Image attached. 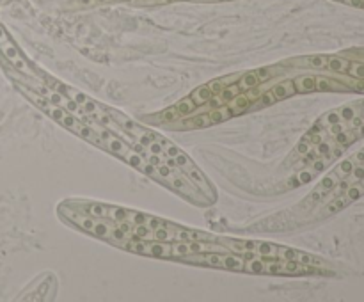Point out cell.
<instances>
[{
    "instance_id": "cell-35",
    "label": "cell",
    "mask_w": 364,
    "mask_h": 302,
    "mask_svg": "<svg viewBox=\"0 0 364 302\" xmlns=\"http://www.w3.org/2000/svg\"><path fill=\"white\" fill-rule=\"evenodd\" d=\"M297 151H299L300 155H306V153H308V151H309V144L306 143V141H302V143H300L299 146H297Z\"/></svg>"
},
{
    "instance_id": "cell-26",
    "label": "cell",
    "mask_w": 364,
    "mask_h": 302,
    "mask_svg": "<svg viewBox=\"0 0 364 302\" xmlns=\"http://www.w3.org/2000/svg\"><path fill=\"white\" fill-rule=\"evenodd\" d=\"M317 153H318V156H327L330 153V143H323V141H321L317 148Z\"/></svg>"
},
{
    "instance_id": "cell-18",
    "label": "cell",
    "mask_w": 364,
    "mask_h": 302,
    "mask_svg": "<svg viewBox=\"0 0 364 302\" xmlns=\"http://www.w3.org/2000/svg\"><path fill=\"white\" fill-rule=\"evenodd\" d=\"M336 183H338V180H336V173L329 174L327 178H323V181L320 183V189L318 190H330V189L336 187Z\"/></svg>"
},
{
    "instance_id": "cell-27",
    "label": "cell",
    "mask_w": 364,
    "mask_h": 302,
    "mask_svg": "<svg viewBox=\"0 0 364 302\" xmlns=\"http://www.w3.org/2000/svg\"><path fill=\"white\" fill-rule=\"evenodd\" d=\"M192 126H206L212 123V119H210V116H199V117H195V119L190 121Z\"/></svg>"
},
{
    "instance_id": "cell-43",
    "label": "cell",
    "mask_w": 364,
    "mask_h": 302,
    "mask_svg": "<svg viewBox=\"0 0 364 302\" xmlns=\"http://www.w3.org/2000/svg\"><path fill=\"white\" fill-rule=\"evenodd\" d=\"M363 187H364V178H363Z\"/></svg>"
},
{
    "instance_id": "cell-2",
    "label": "cell",
    "mask_w": 364,
    "mask_h": 302,
    "mask_svg": "<svg viewBox=\"0 0 364 302\" xmlns=\"http://www.w3.org/2000/svg\"><path fill=\"white\" fill-rule=\"evenodd\" d=\"M0 52L4 53V57L11 62V66H14V69H18L20 73H25L27 77H36L34 69L29 66L25 57L20 52V48L14 45L13 39L9 38L2 25H0Z\"/></svg>"
},
{
    "instance_id": "cell-31",
    "label": "cell",
    "mask_w": 364,
    "mask_h": 302,
    "mask_svg": "<svg viewBox=\"0 0 364 302\" xmlns=\"http://www.w3.org/2000/svg\"><path fill=\"white\" fill-rule=\"evenodd\" d=\"M247 103H249L247 96H238V98L234 100V107L238 108V110H243V108L247 107Z\"/></svg>"
},
{
    "instance_id": "cell-9",
    "label": "cell",
    "mask_w": 364,
    "mask_h": 302,
    "mask_svg": "<svg viewBox=\"0 0 364 302\" xmlns=\"http://www.w3.org/2000/svg\"><path fill=\"white\" fill-rule=\"evenodd\" d=\"M245 272H251V274H265V261L260 258H249V261H245Z\"/></svg>"
},
{
    "instance_id": "cell-10",
    "label": "cell",
    "mask_w": 364,
    "mask_h": 302,
    "mask_svg": "<svg viewBox=\"0 0 364 302\" xmlns=\"http://www.w3.org/2000/svg\"><path fill=\"white\" fill-rule=\"evenodd\" d=\"M174 237V229L169 228H155L153 229V240H158V242H169L173 240Z\"/></svg>"
},
{
    "instance_id": "cell-36",
    "label": "cell",
    "mask_w": 364,
    "mask_h": 302,
    "mask_svg": "<svg viewBox=\"0 0 364 302\" xmlns=\"http://www.w3.org/2000/svg\"><path fill=\"white\" fill-rule=\"evenodd\" d=\"M222 86H224V84H222L221 80H217V82H213L212 86H210V89H212L213 93H221V91H222Z\"/></svg>"
},
{
    "instance_id": "cell-8",
    "label": "cell",
    "mask_w": 364,
    "mask_h": 302,
    "mask_svg": "<svg viewBox=\"0 0 364 302\" xmlns=\"http://www.w3.org/2000/svg\"><path fill=\"white\" fill-rule=\"evenodd\" d=\"M350 203V199L347 198V196H336L334 198V201H330L329 204H327V210H325V215H332V213H336V211L343 210V208L347 206V204Z\"/></svg>"
},
{
    "instance_id": "cell-28",
    "label": "cell",
    "mask_w": 364,
    "mask_h": 302,
    "mask_svg": "<svg viewBox=\"0 0 364 302\" xmlns=\"http://www.w3.org/2000/svg\"><path fill=\"white\" fill-rule=\"evenodd\" d=\"M229 116H231V114L228 112V110H219V112L212 114V116H210V119H212V123H219V121H222V119H228Z\"/></svg>"
},
{
    "instance_id": "cell-11",
    "label": "cell",
    "mask_w": 364,
    "mask_h": 302,
    "mask_svg": "<svg viewBox=\"0 0 364 302\" xmlns=\"http://www.w3.org/2000/svg\"><path fill=\"white\" fill-rule=\"evenodd\" d=\"M194 108H195V103L192 101L190 98H186V100H182L176 107H174V110H176V114L178 116H186V114H190L194 112Z\"/></svg>"
},
{
    "instance_id": "cell-24",
    "label": "cell",
    "mask_w": 364,
    "mask_h": 302,
    "mask_svg": "<svg viewBox=\"0 0 364 302\" xmlns=\"http://www.w3.org/2000/svg\"><path fill=\"white\" fill-rule=\"evenodd\" d=\"M339 116H341V119L345 121H352L354 117H356V110L350 107H343L341 110H339Z\"/></svg>"
},
{
    "instance_id": "cell-7",
    "label": "cell",
    "mask_w": 364,
    "mask_h": 302,
    "mask_svg": "<svg viewBox=\"0 0 364 302\" xmlns=\"http://www.w3.org/2000/svg\"><path fill=\"white\" fill-rule=\"evenodd\" d=\"M272 93L275 95V98H277V100L295 95V84H293V80H286V82H282V84H279V86H275L272 89Z\"/></svg>"
},
{
    "instance_id": "cell-32",
    "label": "cell",
    "mask_w": 364,
    "mask_h": 302,
    "mask_svg": "<svg viewBox=\"0 0 364 302\" xmlns=\"http://www.w3.org/2000/svg\"><path fill=\"white\" fill-rule=\"evenodd\" d=\"M327 167V162L325 158H317L315 162H313V169L317 171V173H320V171H323V169Z\"/></svg>"
},
{
    "instance_id": "cell-20",
    "label": "cell",
    "mask_w": 364,
    "mask_h": 302,
    "mask_svg": "<svg viewBox=\"0 0 364 302\" xmlns=\"http://www.w3.org/2000/svg\"><path fill=\"white\" fill-rule=\"evenodd\" d=\"M348 73L352 75V77L356 78H364V64H350V68H348Z\"/></svg>"
},
{
    "instance_id": "cell-5",
    "label": "cell",
    "mask_w": 364,
    "mask_h": 302,
    "mask_svg": "<svg viewBox=\"0 0 364 302\" xmlns=\"http://www.w3.org/2000/svg\"><path fill=\"white\" fill-rule=\"evenodd\" d=\"M84 211H86L87 215H92V217H100V219H107L110 217V208L109 206H103V204H94V203H87L84 204Z\"/></svg>"
},
{
    "instance_id": "cell-38",
    "label": "cell",
    "mask_w": 364,
    "mask_h": 302,
    "mask_svg": "<svg viewBox=\"0 0 364 302\" xmlns=\"http://www.w3.org/2000/svg\"><path fill=\"white\" fill-rule=\"evenodd\" d=\"M330 132H332V134H339V132H343L341 125H339V123H336V125H330Z\"/></svg>"
},
{
    "instance_id": "cell-16",
    "label": "cell",
    "mask_w": 364,
    "mask_h": 302,
    "mask_svg": "<svg viewBox=\"0 0 364 302\" xmlns=\"http://www.w3.org/2000/svg\"><path fill=\"white\" fill-rule=\"evenodd\" d=\"M352 169H354V162H352V160H345V162H341V164H339V167L336 169L334 173H336V176L345 178V176H348V174L352 173Z\"/></svg>"
},
{
    "instance_id": "cell-1",
    "label": "cell",
    "mask_w": 364,
    "mask_h": 302,
    "mask_svg": "<svg viewBox=\"0 0 364 302\" xmlns=\"http://www.w3.org/2000/svg\"><path fill=\"white\" fill-rule=\"evenodd\" d=\"M201 256H182L180 259L183 261H192V263H204L208 267H217V268H228V270H243L245 267V259L240 258L238 254H231L228 252H199Z\"/></svg>"
},
{
    "instance_id": "cell-34",
    "label": "cell",
    "mask_w": 364,
    "mask_h": 302,
    "mask_svg": "<svg viewBox=\"0 0 364 302\" xmlns=\"http://www.w3.org/2000/svg\"><path fill=\"white\" fill-rule=\"evenodd\" d=\"M176 116H178V114H176V110H174V108H171V110H164V112L160 114L162 119H167V121L174 119Z\"/></svg>"
},
{
    "instance_id": "cell-3",
    "label": "cell",
    "mask_w": 364,
    "mask_h": 302,
    "mask_svg": "<svg viewBox=\"0 0 364 302\" xmlns=\"http://www.w3.org/2000/svg\"><path fill=\"white\" fill-rule=\"evenodd\" d=\"M128 249L134 252H140V254L147 256H158V258H169L173 252V246L167 242H132L128 244Z\"/></svg>"
},
{
    "instance_id": "cell-19",
    "label": "cell",
    "mask_w": 364,
    "mask_h": 302,
    "mask_svg": "<svg viewBox=\"0 0 364 302\" xmlns=\"http://www.w3.org/2000/svg\"><path fill=\"white\" fill-rule=\"evenodd\" d=\"M354 139H356V135L348 134V132H339V134H336V143L341 144V146H347V144H350Z\"/></svg>"
},
{
    "instance_id": "cell-14",
    "label": "cell",
    "mask_w": 364,
    "mask_h": 302,
    "mask_svg": "<svg viewBox=\"0 0 364 302\" xmlns=\"http://www.w3.org/2000/svg\"><path fill=\"white\" fill-rule=\"evenodd\" d=\"M345 194H347V198L350 199V201H356V199H359L361 196L364 194L363 183H356V185H350L347 189V192H345Z\"/></svg>"
},
{
    "instance_id": "cell-4",
    "label": "cell",
    "mask_w": 364,
    "mask_h": 302,
    "mask_svg": "<svg viewBox=\"0 0 364 302\" xmlns=\"http://www.w3.org/2000/svg\"><path fill=\"white\" fill-rule=\"evenodd\" d=\"M213 95H215V93L210 89V86H201V87H197L195 91H192L190 100L194 101L195 105H204L206 101H210V100L213 98Z\"/></svg>"
},
{
    "instance_id": "cell-21",
    "label": "cell",
    "mask_w": 364,
    "mask_h": 302,
    "mask_svg": "<svg viewBox=\"0 0 364 302\" xmlns=\"http://www.w3.org/2000/svg\"><path fill=\"white\" fill-rule=\"evenodd\" d=\"M321 121L323 123H320V125H336V123L341 121V116H339V112H329Z\"/></svg>"
},
{
    "instance_id": "cell-41",
    "label": "cell",
    "mask_w": 364,
    "mask_h": 302,
    "mask_svg": "<svg viewBox=\"0 0 364 302\" xmlns=\"http://www.w3.org/2000/svg\"><path fill=\"white\" fill-rule=\"evenodd\" d=\"M356 160H357V162H359V164H363V162H364V150L361 151V153H357V155H356Z\"/></svg>"
},
{
    "instance_id": "cell-30",
    "label": "cell",
    "mask_w": 364,
    "mask_h": 302,
    "mask_svg": "<svg viewBox=\"0 0 364 302\" xmlns=\"http://www.w3.org/2000/svg\"><path fill=\"white\" fill-rule=\"evenodd\" d=\"M348 187H350V181L343 180L341 183H339V187H336V189H334V198H336V196H341L343 192H347Z\"/></svg>"
},
{
    "instance_id": "cell-13",
    "label": "cell",
    "mask_w": 364,
    "mask_h": 302,
    "mask_svg": "<svg viewBox=\"0 0 364 302\" xmlns=\"http://www.w3.org/2000/svg\"><path fill=\"white\" fill-rule=\"evenodd\" d=\"M329 62V68L332 69V71H347L348 66H350V62H347L345 59H338V57H332V59L327 60Z\"/></svg>"
},
{
    "instance_id": "cell-37",
    "label": "cell",
    "mask_w": 364,
    "mask_h": 302,
    "mask_svg": "<svg viewBox=\"0 0 364 302\" xmlns=\"http://www.w3.org/2000/svg\"><path fill=\"white\" fill-rule=\"evenodd\" d=\"M258 78H269L270 77V71L269 69H265V68H261V69H258Z\"/></svg>"
},
{
    "instance_id": "cell-17",
    "label": "cell",
    "mask_w": 364,
    "mask_h": 302,
    "mask_svg": "<svg viewBox=\"0 0 364 302\" xmlns=\"http://www.w3.org/2000/svg\"><path fill=\"white\" fill-rule=\"evenodd\" d=\"M221 100L222 101H229V100H233L234 96H238L240 95V87L238 86H229L228 89H222L221 93Z\"/></svg>"
},
{
    "instance_id": "cell-15",
    "label": "cell",
    "mask_w": 364,
    "mask_h": 302,
    "mask_svg": "<svg viewBox=\"0 0 364 302\" xmlns=\"http://www.w3.org/2000/svg\"><path fill=\"white\" fill-rule=\"evenodd\" d=\"M258 82H260V78L256 73H245L242 77V82H240V89H251Z\"/></svg>"
},
{
    "instance_id": "cell-23",
    "label": "cell",
    "mask_w": 364,
    "mask_h": 302,
    "mask_svg": "<svg viewBox=\"0 0 364 302\" xmlns=\"http://www.w3.org/2000/svg\"><path fill=\"white\" fill-rule=\"evenodd\" d=\"M308 62L313 66V68H323V66L327 64V59H325V57L317 55V57H309Z\"/></svg>"
},
{
    "instance_id": "cell-29",
    "label": "cell",
    "mask_w": 364,
    "mask_h": 302,
    "mask_svg": "<svg viewBox=\"0 0 364 302\" xmlns=\"http://www.w3.org/2000/svg\"><path fill=\"white\" fill-rule=\"evenodd\" d=\"M277 101V98H275V95H273L272 91H269V93H265L263 98H261V103L263 105H272Z\"/></svg>"
},
{
    "instance_id": "cell-42",
    "label": "cell",
    "mask_w": 364,
    "mask_h": 302,
    "mask_svg": "<svg viewBox=\"0 0 364 302\" xmlns=\"http://www.w3.org/2000/svg\"><path fill=\"white\" fill-rule=\"evenodd\" d=\"M359 128H361V130H359V134H361V135H364V126H363V125H361V126H359Z\"/></svg>"
},
{
    "instance_id": "cell-25",
    "label": "cell",
    "mask_w": 364,
    "mask_h": 302,
    "mask_svg": "<svg viewBox=\"0 0 364 302\" xmlns=\"http://www.w3.org/2000/svg\"><path fill=\"white\" fill-rule=\"evenodd\" d=\"M82 110H84V114H91V116H92V114L98 112V105H96L92 100H89L87 103L82 105Z\"/></svg>"
},
{
    "instance_id": "cell-6",
    "label": "cell",
    "mask_w": 364,
    "mask_h": 302,
    "mask_svg": "<svg viewBox=\"0 0 364 302\" xmlns=\"http://www.w3.org/2000/svg\"><path fill=\"white\" fill-rule=\"evenodd\" d=\"M293 84H295V91H297V93H309V91L317 89V78H313V77L297 78V80H293Z\"/></svg>"
},
{
    "instance_id": "cell-33",
    "label": "cell",
    "mask_w": 364,
    "mask_h": 302,
    "mask_svg": "<svg viewBox=\"0 0 364 302\" xmlns=\"http://www.w3.org/2000/svg\"><path fill=\"white\" fill-rule=\"evenodd\" d=\"M352 180H363L364 178V167H354L350 173Z\"/></svg>"
},
{
    "instance_id": "cell-22",
    "label": "cell",
    "mask_w": 364,
    "mask_h": 302,
    "mask_svg": "<svg viewBox=\"0 0 364 302\" xmlns=\"http://www.w3.org/2000/svg\"><path fill=\"white\" fill-rule=\"evenodd\" d=\"M317 89L323 91V93H329V91H332V84L327 78H317Z\"/></svg>"
},
{
    "instance_id": "cell-39",
    "label": "cell",
    "mask_w": 364,
    "mask_h": 302,
    "mask_svg": "<svg viewBox=\"0 0 364 302\" xmlns=\"http://www.w3.org/2000/svg\"><path fill=\"white\" fill-rule=\"evenodd\" d=\"M354 89L359 91V93H364V80H359V82L354 84Z\"/></svg>"
},
{
    "instance_id": "cell-12",
    "label": "cell",
    "mask_w": 364,
    "mask_h": 302,
    "mask_svg": "<svg viewBox=\"0 0 364 302\" xmlns=\"http://www.w3.org/2000/svg\"><path fill=\"white\" fill-rule=\"evenodd\" d=\"M315 173H317L315 169H313V171H302V173H300L297 178H293V181H290L288 185H290V187H299V185H304V183H309V181L315 178Z\"/></svg>"
},
{
    "instance_id": "cell-40",
    "label": "cell",
    "mask_w": 364,
    "mask_h": 302,
    "mask_svg": "<svg viewBox=\"0 0 364 302\" xmlns=\"http://www.w3.org/2000/svg\"><path fill=\"white\" fill-rule=\"evenodd\" d=\"M361 125H363V119H357V117H354V119H352V126H356V128H359Z\"/></svg>"
}]
</instances>
